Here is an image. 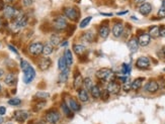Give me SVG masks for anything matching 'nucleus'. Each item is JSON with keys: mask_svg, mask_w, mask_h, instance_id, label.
<instances>
[{"mask_svg": "<svg viewBox=\"0 0 165 124\" xmlns=\"http://www.w3.org/2000/svg\"><path fill=\"white\" fill-rule=\"evenodd\" d=\"M20 68L22 72H24V82L25 84L32 83L33 79L36 78V71H34V69L25 60L20 61Z\"/></svg>", "mask_w": 165, "mask_h": 124, "instance_id": "obj_1", "label": "nucleus"}, {"mask_svg": "<svg viewBox=\"0 0 165 124\" xmlns=\"http://www.w3.org/2000/svg\"><path fill=\"white\" fill-rule=\"evenodd\" d=\"M95 76H96L97 79L105 81V82L114 81V73L110 69H107V68H102L100 70H98L96 74H95Z\"/></svg>", "mask_w": 165, "mask_h": 124, "instance_id": "obj_2", "label": "nucleus"}, {"mask_svg": "<svg viewBox=\"0 0 165 124\" xmlns=\"http://www.w3.org/2000/svg\"><path fill=\"white\" fill-rule=\"evenodd\" d=\"M3 12H4V16L8 19H14L15 17H17L21 12L18 9L15 8L14 6L11 4H7L3 8Z\"/></svg>", "mask_w": 165, "mask_h": 124, "instance_id": "obj_3", "label": "nucleus"}, {"mask_svg": "<svg viewBox=\"0 0 165 124\" xmlns=\"http://www.w3.org/2000/svg\"><path fill=\"white\" fill-rule=\"evenodd\" d=\"M68 26V22L66 18L64 16H57L53 20V28L58 32H62V30L66 29Z\"/></svg>", "mask_w": 165, "mask_h": 124, "instance_id": "obj_4", "label": "nucleus"}, {"mask_svg": "<svg viewBox=\"0 0 165 124\" xmlns=\"http://www.w3.org/2000/svg\"><path fill=\"white\" fill-rule=\"evenodd\" d=\"M64 15L66 16L68 19H70L72 21H76L79 18V10L75 7H66L64 8Z\"/></svg>", "mask_w": 165, "mask_h": 124, "instance_id": "obj_5", "label": "nucleus"}, {"mask_svg": "<svg viewBox=\"0 0 165 124\" xmlns=\"http://www.w3.org/2000/svg\"><path fill=\"white\" fill-rule=\"evenodd\" d=\"M44 45L42 42H33L29 46V52L32 56H39L43 53Z\"/></svg>", "mask_w": 165, "mask_h": 124, "instance_id": "obj_6", "label": "nucleus"}, {"mask_svg": "<svg viewBox=\"0 0 165 124\" xmlns=\"http://www.w3.org/2000/svg\"><path fill=\"white\" fill-rule=\"evenodd\" d=\"M60 113L58 111L54 110V111H50L48 112L47 114H46V120H47L48 123H51V124H56L60 121Z\"/></svg>", "mask_w": 165, "mask_h": 124, "instance_id": "obj_7", "label": "nucleus"}, {"mask_svg": "<svg viewBox=\"0 0 165 124\" xmlns=\"http://www.w3.org/2000/svg\"><path fill=\"white\" fill-rule=\"evenodd\" d=\"M150 60L147 57H141L136 62V67L140 70H147L150 68Z\"/></svg>", "mask_w": 165, "mask_h": 124, "instance_id": "obj_8", "label": "nucleus"}, {"mask_svg": "<svg viewBox=\"0 0 165 124\" xmlns=\"http://www.w3.org/2000/svg\"><path fill=\"white\" fill-rule=\"evenodd\" d=\"M29 112L25 111V110H17L14 112L13 114V118L14 120H16L17 122L20 123H24L26 119L29 118Z\"/></svg>", "mask_w": 165, "mask_h": 124, "instance_id": "obj_9", "label": "nucleus"}, {"mask_svg": "<svg viewBox=\"0 0 165 124\" xmlns=\"http://www.w3.org/2000/svg\"><path fill=\"white\" fill-rule=\"evenodd\" d=\"M106 90L109 94L117 95L121 91V86L118 83L114 82V81H112V82H109V85H107V87H106Z\"/></svg>", "mask_w": 165, "mask_h": 124, "instance_id": "obj_10", "label": "nucleus"}, {"mask_svg": "<svg viewBox=\"0 0 165 124\" xmlns=\"http://www.w3.org/2000/svg\"><path fill=\"white\" fill-rule=\"evenodd\" d=\"M145 90L147 92H149V93H151V94H153V93H156L157 91L159 90V85H158V83L156 82V81L151 80V81H149V82L145 85Z\"/></svg>", "mask_w": 165, "mask_h": 124, "instance_id": "obj_11", "label": "nucleus"}, {"mask_svg": "<svg viewBox=\"0 0 165 124\" xmlns=\"http://www.w3.org/2000/svg\"><path fill=\"white\" fill-rule=\"evenodd\" d=\"M51 65H52V61L50 60L48 57L42 58L39 62V68L41 71H47V70L51 67Z\"/></svg>", "mask_w": 165, "mask_h": 124, "instance_id": "obj_12", "label": "nucleus"}, {"mask_svg": "<svg viewBox=\"0 0 165 124\" xmlns=\"http://www.w3.org/2000/svg\"><path fill=\"white\" fill-rule=\"evenodd\" d=\"M66 104L68 105V107L70 108V109L73 111V112H78L80 109H81V107H80V105L78 104V102L76 101V100H74L73 98H67L66 99Z\"/></svg>", "mask_w": 165, "mask_h": 124, "instance_id": "obj_13", "label": "nucleus"}, {"mask_svg": "<svg viewBox=\"0 0 165 124\" xmlns=\"http://www.w3.org/2000/svg\"><path fill=\"white\" fill-rule=\"evenodd\" d=\"M151 41V36H149V33H142L138 37V42H139V45L141 46H146L150 44Z\"/></svg>", "mask_w": 165, "mask_h": 124, "instance_id": "obj_14", "label": "nucleus"}, {"mask_svg": "<svg viewBox=\"0 0 165 124\" xmlns=\"http://www.w3.org/2000/svg\"><path fill=\"white\" fill-rule=\"evenodd\" d=\"M151 11H152V5L150 4V3H148V2H145L143 3L142 5H140L139 7V12L142 14V15H149L151 13Z\"/></svg>", "mask_w": 165, "mask_h": 124, "instance_id": "obj_15", "label": "nucleus"}, {"mask_svg": "<svg viewBox=\"0 0 165 124\" xmlns=\"http://www.w3.org/2000/svg\"><path fill=\"white\" fill-rule=\"evenodd\" d=\"M128 48L130 49V52L132 53H136L139 49V42H138V38L136 37H132L131 40L128 41Z\"/></svg>", "mask_w": 165, "mask_h": 124, "instance_id": "obj_16", "label": "nucleus"}, {"mask_svg": "<svg viewBox=\"0 0 165 124\" xmlns=\"http://www.w3.org/2000/svg\"><path fill=\"white\" fill-rule=\"evenodd\" d=\"M112 32L114 37H120L123 34V32H124V25L122 23H117V24L114 25Z\"/></svg>", "mask_w": 165, "mask_h": 124, "instance_id": "obj_17", "label": "nucleus"}, {"mask_svg": "<svg viewBox=\"0 0 165 124\" xmlns=\"http://www.w3.org/2000/svg\"><path fill=\"white\" fill-rule=\"evenodd\" d=\"M16 81H17L16 76L12 73L7 74V75L5 76V78H4V83L6 85H8V86H13V85L16 84Z\"/></svg>", "mask_w": 165, "mask_h": 124, "instance_id": "obj_18", "label": "nucleus"}, {"mask_svg": "<svg viewBox=\"0 0 165 124\" xmlns=\"http://www.w3.org/2000/svg\"><path fill=\"white\" fill-rule=\"evenodd\" d=\"M73 51H74V53L77 56L82 57V56H84L86 53L87 49L83 45H73Z\"/></svg>", "mask_w": 165, "mask_h": 124, "instance_id": "obj_19", "label": "nucleus"}, {"mask_svg": "<svg viewBox=\"0 0 165 124\" xmlns=\"http://www.w3.org/2000/svg\"><path fill=\"white\" fill-rule=\"evenodd\" d=\"M98 34L102 38H106L109 34V28L107 25H101L98 29Z\"/></svg>", "mask_w": 165, "mask_h": 124, "instance_id": "obj_20", "label": "nucleus"}, {"mask_svg": "<svg viewBox=\"0 0 165 124\" xmlns=\"http://www.w3.org/2000/svg\"><path fill=\"white\" fill-rule=\"evenodd\" d=\"M78 98L81 102H87L89 97H88V93L85 89H79L78 91Z\"/></svg>", "mask_w": 165, "mask_h": 124, "instance_id": "obj_21", "label": "nucleus"}, {"mask_svg": "<svg viewBox=\"0 0 165 124\" xmlns=\"http://www.w3.org/2000/svg\"><path fill=\"white\" fill-rule=\"evenodd\" d=\"M65 60H66V63H67V66L68 67H70L73 63V57H72V52L70 51L69 49H65V53H64V56Z\"/></svg>", "mask_w": 165, "mask_h": 124, "instance_id": "obj_22", "label": "nucleus"}, {"mask_svg": "<svg viewBox=\"0 0 165 124\" xmlns=\"http://www.w3.org/2000/svg\"><path fill=\"white\" fill-rule=\"evenodd\" d=\"M90 93H91V96H92L94 99L100 98V93H101V90H100V89H99V87L97 86V85H93L92 88L90 89Z\"/></svg>", "mask_w": 165, "mask_h": 124, "instance_id": "obj_23", "label": "nucleus"}, {"mask_svg": "<svg viewBox=\"0 0 165 124\" xmlns=\"http://www.w3.org/2000/svg\"><path fill=\"white\" fill-rule=\"evenodd\" d=\"M83 84V79L82 76L80 74H76L74 77V82H73V86H74L75 89H78L81 87V85Z\"/></svg>", "mask_w": 165, "mask_h": 124, "instance_id": "obj_24", "label": "nucleus"}, {"mask_svg": "<svg viewBox=\"0 0 165 124\" xmlns=\"http://www.w3.org/2000/svg\"><path fill=\"white\" fill-rule=\"evenodd\" d=\"M82 40H83L84 41H87V42H92V41H94V40H95V36L93 34V32H86L83 33Z\"/></svg>", "mask_w": 165, "mask_h": 124, "instance_id": "obj_25", "label": "nucleus"}, {"mask_svg": "<svg viewBox=\"0 0 165 124\" xmlns=\"http://www.w3.org/2000/svg\"><path fill=\"white\" fill-rule=\"evenodd\" d=\"M69 77V69L67 68L64 71H61V74L59 75V83H66Z\"/></svg>", "mask_w": 165, "mask_h": 124, "instance_id": "obj_26", "label": "nucleus"}, {"mask_svg": "<svg viewBox=\"0 0 165 124\" xmlns=\"http://www.w3.org/2000/svg\"><path fill=\"white\" fill-rule=\"evenodd\" d=\"M144 78H138L135 79L132 82V90H139V89L142 87V83H143Z\"/></svg>", "mask_w": 165, "mask_h": 124, "instance_id": "obj_27", "label": "nucleus"}, {"mask_svg": "<svg viewBox=\"0 0 165 124\" xmlns=\"http://www.w3.org/2000/svg\"><path fill=\"white\" fill-rule=\"evenodd\" d=\"M54 46L51 45V44H46V45H44V48H43V55L45 56V57H47V56H49V55H51V53H53V49Z\"/></svg>", "mask_w": 165, "mask_h": 124, "instance_id": "obj_28", "label": "nucleus"}, {"mask_svg": "<svg viewBox=\"0 0 165 124\" xmlns=\"http://www.w3.org/2000/svg\"><path fill=\"white\" fill-rule=\"evenodd\" d=\"M149 36H150L151 37L153 38H157L159 36V26H152V28H150V30H149Z\"/></svg>", "mask_w": 165, "mask_h": 124, "instance_id": "obj_29", "label": "nucleus"}, {"mask_svg": "<svg viewBox=\"0 0 165 124\" xmlns=\"http://www.w3.org/2000/svg\"><path fill=\"white\" fill-rule=\"evenodd\" d=\"M61 42V37L58 36V34H53L50 38V44H51L53 46H57L59 45Z\"/></svg>", "mask_w": 165, "mask_h": 124, "instance_id": "obj_30", "label": "nucleus"}, {"mask_svg": "<svg viewBox=\"0 0 165 124\" xmlns=\"http://www.w3.org/2000/svg\"><path fill=\"white\" fill-rule=\"evenodd\" d=\"M58 68H59L60 71H64V70H66L68 68L66 60H65L64 57H61L60 59L58 60Z\"/></svg>", "mask_w": 165, "mask_h": 124, "instance_id": "obj_31", "label": "nucleus"}, {"mask_svg": "<svg viewBox=\"0 0 165 124\" xmlns=\"http://www.w3.org/2000/svg\"><path fill=\"white\" fill-rule=\"evenodd\" d=\"M61 107H62V110L65 113V115L68 116V117H72V110L68 107L66 102H63L62 104H61Z\"/></svg>", "mask_w": 165, "mask_h": 124, "instance_id": "obj_32", "label": "nucleus"}, {"mask_svg": "<svg viewBox=\"0 0 165 124\" xmlns=\"http://www.w3.org/2000/svg\"><path fill=\"white\" fill-rule=\"evenodd\" d=\"M83 85H84V89L86 91H90V89L93 86V82L90 78H86L85 80H83Z\"/></svg>", "mask_w": 165, "mask_h": 124, "instance_id": "obj_33", "label": "nucleus"}, {"mask_svg": "<svg viewBox=\"0 0 165 124\" xmlns=\"http://www.w3.org/2000/svg\"><path fill=\"white\" fill-rule=\"evenodd\" d=\"M34 97L38 99H41V100H46L47 98H49L50 97V94L47 92H38L36 95H34Z\"/></svg>", "mask_w": 165, "mask_h": 124, "instance_id": "obj_34", "label": "nucleus"}, {"mask_svg": "<svg viewBox=\"0 0 165 124\" xmlns=\"http://www.w3.org/2000/svg\"><path fill=\"white\" fill-rule=\"evenodd\" d=\"M122 73L124 74V75H129V74L131 73V66L128 64H123Z\"/></svg>", "mask_w": 165, "mask_h": 124, "instance_id": "obj_35", "label": "nucleus"}, {"mask_svg": "<svg viewBox=\"0 0 165 124\" xmlns=\"http://www.w3.org/2000/svg\"><path fill=\"white\" fill-rule=\"evenodd\" d=\"M91 19H92V17L91 16H87L86 18H84L83 20L80 22V28H86V26L89 24V22L91 21Z\"/></svg>", "mask_w": 165, "mask_h": 124, "instance_id": "obj_36", "label": "nucleus"}, {"mask_svg": "<svg viewBox=\"0 0 165 124\" xmlns=\"http://www.w3.org/2000/svg\"><path fill=\"white\" fill-rule=\"evenodd\" d=\"M20 103H21V100L18 98H12L8 101V104L11 106H18L20 105Z\"/></svg>", "mask_w": 165, "mask_h": 124, "instance_id": "obj_37", "label": "nucleus"}, {"mask_svg": "<svg viewBox=\"0 0 165 124\" xmlns=\"http://www.w3.org/2000/svg\"><path fill=\"white\" fill-rule=\"evenodd\" d=\"M123 89H124L125 92H129L132 89V83L130 82L129 80H127L126 82H124V85H123Z\"/></svg>", "mask_w": 165, "mask_h": 124, "instance_id": "obj_38", "label": "nucleus"}, {"mask_svg": "<svg viewBox=\"0 0 165 124\" xmlns=\"http://www.w3.org/2000/svg\"><path fill=\"white\" fill-rule=\"evenodd\" d=\"M109 93L107 92V90L105 89V90H103V91H101V93H100V97H101V99L102 100H107L109 99Z\"/></svg>", "mask_w": 165, "mask_h": 124, "instance_id": "obj_39", "label": "nucleus"}, {"mask_svg": "<svg viewBox=\"0 0 165 124\" xmlns=\"http://www.w3.org/2000/svg\"><path fill=\"white\" fill-rule=\"evenodd\" d=\"M157 55H158V57H160L161 59H164L165 58V46L159 49L158 53H157Z\"/></svg>", "mask_w": 165, "mask_h": 124, "instance_id": "obj_40", "label": "nucleus"}, {"mask_svg": "<svg viewBox=\"0 0 165 124\" xmlns=\"http://www.w3.org/2000/svg\"><path fill=\"white\" fill-rule=\"evenodd\" d=\"M158 16L159 17H165V7L161 6V8L158 11Z\"/></svg>", "mask_w": 165, "mask_h": 124, "instance_id": "obj_41", "label": "nucleus"}, {"mask_svg": "<svg viewBox=\"0 0 165 124\" xmlns=\"http://www.w3.org/2000/svg\"><path fill=\"white\" fill-rule=\"evenodd\" d=\"M22 3L25 7H29L30 5H33V0H22Z\"/></svg>", "mask_w": 165, "mask_h": 124, "instance_id": "obj_42", "label": "nucleus"}, {"mask_svg": "<svg viewBox=\"0 0 165 124\" xmlns=\"http://www.w3.org/2000/svg\"><path fill=\"white\" fill-rule=\"evenodd\" d=\"M159 36L165 37V26H162V28H159Z\"/></svg>", "mask_w": 165, "mask_h": 124, "instance_id": "obj_43", "label": "nucleus"}, {"mask_svg": "<svg viewBox=\"0 0 165 124\" xmlns=\"http://www.w3.org/2000/svg\"><path fill=\"white\" fill-rule=\"evenodd\" d=\"M45 105H46V102H45V101H42V102H40V103H38V104H37V110L42 109V108H43Z\"/></svg>", "mask_w": 165, "mask_h": 124, "instance_id": "obj_44", "label": "nucleus"}, {"mask_svg": "<svg viewBox=\"0 0 165 124\" xmlns=\"http://www.w3.org/2000/svg\"><path fill=\"white\" fill-rule=\"evenodd\" d=\"M146 2V0H134V3H135L136 5H142L143 3H145Z\"/></svg>", "mask_w": 165, "mask_h": 124, "instance_id": "obj_45", "label": "nucleus"}, {"mask_svg": "<svg viewBox=\"0 0 165 124\" xmlns=\"http://www.w3.org/2000/svg\"><path fill=\"white\" fill-rule=\"evenodd\" d=\"M8 48H9V49H10V51H11V52H13L14 53H16V55H17V53H18V51H17V49H15V48H14V46H13V45H8Z\"/></svg>", "mask_w": 165, "mask_h": 124, "instance_id": "obj_46", "label": "nucleus"}, {"mask_svg": "<svg viewBox=\"0 0 165 124\" xmlns=\"http://www.w3.org/2000/svg\"><path fill=\"white\" fill-rule=\"evenodd\" d=\"M6 113V108L3 106H0V115H4Z\"/></svg>", "mask_w": 165, "mask_h": 124, "instance_id": "obj_47", "label": "nucleus"}, {"mask_svg": "<svg viewBox=\"0 0 165 124\" xmlns=\"http://www.w3.org/2000/svg\"><path fill=\"white\" fill-rule=\"evenodd\" d=\"M67 44H68L67 41H63V42H61L60 45H61V46H66V45H67Z\"/></svg>", "mask_w": 165, "mask_h": 124, "instance_id": "obj_48", "label": "nucleus"}, {"mask_svg": "<svg viewBox=\"0 0 165 124\" xmlns=\"http://www.w3.org/2000/svg\"><path fill=\"white\" fill-rule=\"evenodd\" d=\"M3 122H4V119H3L2 115H0V124H2Z\"/></svg>", "mask_w": 165, "mask_h": 124, "instance_id": "obj_49", "label": "nucleus"}, {"mask_svg": "<svg viewBox=\"0 0 165 124\" xmlns=\"http://www.w3.org/2000/svg\"><path fill=\"white\" fill-rule=\"evenodd\" d=\"M101 15H105V16H112L113 14L112 13H102L101 12Z\"/></svg>", "mask_w": 165, "mask_h": 124, "instance_id": "obj_50", "label": "nucleus"}, {"mask_svg": "<svg viewBox=\"0 0 165 124\" xmlns=\"http://www.w3.org/2000/svg\"><path fill=\"white\" fill-rule=\"evenodd\" d=\"M128 13V11H123V12H118V15H123V14H126Z\"/></svg>", "mask_w": 165, "mask_h": 124, "instance_id": "obj_51", "label": "nucleus"}, {"mask_svg": "<svg viewBox=\"0 0 165 124\" xmlns=\"http://www.w3.org/2000/svg\"><path fill=\"white\" fill-rule=\"evenodd\" d=\"M5 1H6L7 3H8V4H11V3H12V2H14L15 0H5Z\"/></svg>", "mask_w": 165, "mask_h": 124, "instance_id": "obj_52", "label": "nucleus"}, {"mask_svg": "<svg viewBox=\"0 0 165 124\" xmlns=\"http://www.w3.org/2000/svg\"><path fill=\"white\" fill-rule=\"evenodd\" d=\"M3 74H4V72H3V70H2V69H0V77H2V76H3Z\"/></svg>", "mask_w": 165, "mask_h": 124, "instance_id": "obj_53", "label": "nucleus"}, {"mask_svg": "<svg viewBox=\"0 0 165 124\" xmlns=\"http://www.w3.org/2000/svg\"><path fill=\"white\" fill-rule=\"evenodd\" d=\"M162 6L165 7V0H163V1H162Z\"/></svg>", "mask_w": 165, "mask_h": 124, "instance_id": "obj_54", "label": "nucleus"}, {"mask_svg": "<svg viewBox=\"0 0 165 124\" xmlns=\"http://www.w3.org/2000/svg\"><path fill=\"white\" fill-rule=\"evenodd\" d=\"M1 91H2V87H1V85H0V93H1Z\"/></svg>", "mask_w": 165, "mask_h": 124, "instance_id": "obj_55", "label": "nucleus"}, {"mask_svg": "<svg viewBox=\"0 0 165 124\" xmlns=\"http://www.w3.org/2000/svg\"><path fill=\"white\" fill-rule=\"evenodd\" d=\"M0 28H1V20H0Z\"/></svg>", "mask_w": 165, "mask_h": 124, "instance_id": "obj_56", "label": "nucleus"}, {"mask_svg": "<svg viewBox=\"0 0 165 124\" xmlns=\"http://www.w3.org/2000/svg\"><path fill=\"white\" fill-rule=\"evenodd\" d=\"M163 71H164V72H165V68H164V69H163Z\"/></svg>", "mask_w": 165, "mask_h": 124, "instance_id": "obj_57", "label": "nucleus"}, {"mask_svg": "<svg viewBox=\"0 0 165 124\" xmlns=\"http://www.w3.org/2000/svg\"><path fill=\"white\" fill-rule=\"evenodd\" d=\"M8 124H11V123H8Z\"/></svg>", "mask_w": 165, "mask_h": 124, "instance_id": "obj_58", "label": "nucleus"}]
</instances>
